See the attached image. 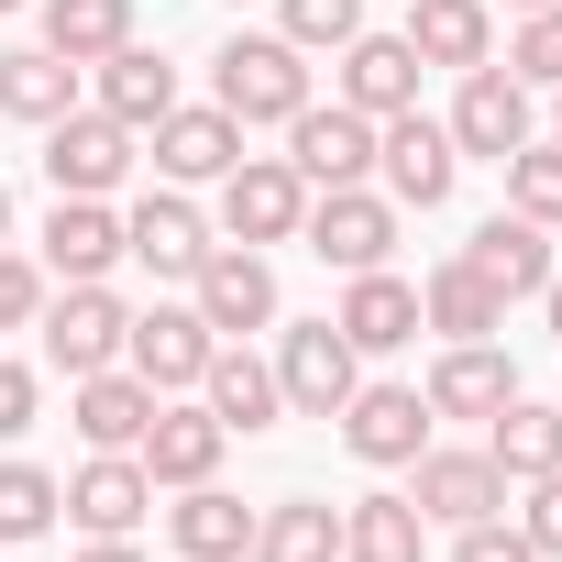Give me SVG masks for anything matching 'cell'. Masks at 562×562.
Wrapping results in <instances>:
<instances>
[{"mask_svg":"<svg viewBox=\"0 0 562 562\" xmlns=\"http://www.w3.org/2000/svg\"><path fill=\"white\" fill-rule=\"evenodd\" d=\"M430 419H496L507 397H518V364L496 353V342H441V364H430Z\"/></svg>","mask_w":562,"mask_h":562,"instance_id":"7402d4cb","label":"cell"},{"mask_svg":"<svg viewBox=\"0 0 562 562\" xmlns=\"http://www.w3.org/2000/svg\"><path fill=\"white\" fill-rule=\"evenodd\" d=\"M551 100H562V89H551ZM551 144H562V122H551Z\"/></svg>","mask_w":562,"mask_h":562,"instance_id":"bcb514c9","label":"cell"},{"mask_svg":"<svg viewBox=\"0 0 562 562\" xmlns=\"http://www.w3.org/2000/svg\"><path fill=\"white\" fill-rule=\"evenodd\" d=\"M67 419H78L89 452H133L144 419H155V386H144L133 364H100V375H78V408H67Z\"/></svg>","mask_w":562,"mask_h":562,"instance_id":"83f0119b","label":"cell"},{"mask_svg":"<svg viewBox=\"0 0 562 562\" xmlns=\"http://www.w3.org/2000/svg\"><path fill=\"white\" fill-rule=\"evenodd\" d=\"M485 452H496V474H507V485L562 474V397H507V408L485 419Z\"/></svg>","mask_w":562,"mask_h":562,"instance_id":"f1b7e54d","label":"cell"},{"mask_svg":"<svg viewBox=\"0 0 562 562\" xmlns=\"http://www.w3.org/2000/svg\"><path fill=\"white\" fill-rule=\"evenodd\" d=\"M276 34H288L299 56H342L364 34V0H276Z\"/></svg>","mask_w":562,"mask_h":562,"instance_id":"e575fe53","label":"cell"},{"mask_svg":"<svg viewBox=\"0 0 562 562\" xmlns=\"http://www.w3.org/2000/svg\"><path fill=\"white\" fill-rule=\"evenodd\" d=\"M299 221H310V177L288 166V155H243L232 177H221V210H210V232L221 243H299Z\"/></svg>","mask_w":562,"mask_h":562,"instance_id":"7a4b0ae2","label":"cell"},{"mask_svg":"<svg viewBox=\"0 0 562 562\" xmlns=\"http://www.w3.org/2000/svg\"><path fill=\"white\" fill-rule=\"evenodd\" d=\"M452 562H540V551L518 518H474V529H452Z\"/></svg>","mask_w":562,"mask_h":562,"instance_id":"f35d334b","label":"cell"},{"mask_svg":"<svg viewBox=\"0 0 562 562\" xmlns=\"http://www.w3.org/2000/svg\"><path fill=\"white\" fill-rule=\"evenodd\" d=\"M210 353H221V331H210L199 310H133V331H122V364H133L155 397H188V386L210 375Z\"/></svg>","mask_w":562,"mask_h":562,"instance_id":"9a60e30c","label":"cell"},{"mask_svg":"<svg viewBox=\"0 0 562 562\" xmlns=\"http://www.w3.org/2000/svg\"><path fill=\"white\" fill-rule=\"evenodd\" d=\"M496 177H507V210H529L540 232H562V144H518Z\"/></svg>","mask_w":562,"mask_h":562,"instance_id":"d590c367","label":"cell"},{"mask_svg":"<svg viewBox=\"0 0 562 562\" xmlns=\"http://www.w3.org/2000/svg\"><path fill=\"white\" fill-rule=\"evenodd\" d=\"M166 540H177V562H243V551H254V507H243L221 474H210V485H177Z\"/></svg>","mask_w":562,"mask_h":562,"instance_id":"603a6c76","label":"cell"},{"mask_svg":"<svg viewBox=\"0 0 562 562\" xmlns=\"http://www.w3.org/2000/svg\"><path fill=\"white\" fill-rule=\"evenodd\" d=\"M408 507L430 518V529H474V518H507V474H496V452L474 441V452H419L408 463Z\"/></svg>","mask_w":562,"mask_h":562,"instance_id":"9c48e42d","label":"cell"},{"mask_svg":"<svg viewBox=\"0 0 562 562\" xmlns=\"http://www.w3.org/2000/svg\"><path fill=\"white\" fill-rule=\"evenodd\" d=\"M452 155H474V166H507L518 144H540V111H529V78H507L496 56L485 67H463V89H452Z\"/></svg>","mask_w":562,"mask_h":562,"instance_id":"3957f363","label":"cell"},{"mask_svg":"<svg viewBox=\"0 0 562 562\" xmlns=\"http://www.w3.org/2000/svg\"><path fill=\"white\" fill-rule=\"evenodd\" d=\"M540 321H551V342H562V265H551V288H540Z\"/></svg>","mask_w":562,"mask_h":562,"instance_id":"b9f144b4","label":"cell"},{"mask_svg":"<svg viewBox=\"0 0 562 562\" xmlns=\"http://www.w3.org/2000/svg\"><path fill=\"white\" fill-rule=\"evenodd\" d=\"M45 276H67V288H89V276H111L122 265V210L111 199H56L45 210V254H34Z\"/></svg>","mask_w":562,"mask_h":562,"instance_id":"44dd1931","label":"cell"},{"mask_svg":"<svg viewBox=\"0 0 562 562\" xmlns=\"http://www.w3.org/2000/svg\"><path fill=\"white\" fill-rule=\"evenodd\" d=\"M288 166L310 177V199H321V188H375V122L342 111V100H331V111L310 100V111L288 122Z\"/></svg>","mask_w":562,"mask_h":562,"instance_id":"7c38bea8","label":"cell"},{"mask_svg":"<svg viewBox=\"0 0 562 562\" xmlns=\"http://www.w3.org/2000/svg\"><path fill=\"white\" fill-rule=\"evenodd\" d=\"M342 562H430V518L375 485V496L342 507Z\"/></svg>","mask_w":562,"mask_h":562,"instance_id":"1f68e13d","label":"cell"},{"mask_svg":"<svg viewBox=\"0 0 562 562\" xmlns=\"http://www.w3.org/2000/svg\"><path fill=\"white\" fill-rule=\"evenodd\" d=\"M0 243H12V188H0Z\"/></svg>","mask_w":562,"mask_h":562,"instance_id":"ee69618b","label":"cell"},{"mask_svg":"<svg viewBox=\"0 0 562 562\" xmlns=\"http://www.w3.org/2000/svg\"><path fill=\"white\" fill-rule=\"evenodd\" d=\"M299 243H310L321 265L364 276V265H386V254H397V199H386V188H321V199H310V221H299Z\"/></svg>","mask_w":562,"mask_h":562,"instance_id":"52a82bcc","label":"cell"},{"mask_svg":"<svg viewBox=\"0 0 562 562\" xmlns=\"http://www.w3.org/2000/svg\"><path fill=\"white\" fill-rule=\"evenodd\" d=\"M199 408H210L221 430H243V441L288 419V397H276V364H265V353H243V342H221V353H210V375H199Z\"/></svg>","mask_w":562,"mask_h":562,"instance_id":"d4e9b609","label":"cell"},{"mask_svg":"<svg viewBox=\"0 0 562 562\" xmlns=\"http://www.w3.org/2000/svg\"><path fill=\"white\" fill-rule=\"evenodd\" d=\"M463 265L485 276V288H496L507 310H518V299H540V288H551V232H540L529 210H496V221H474Z\"/></svg>","mask_w":562,"mask_h":562,"instance_id":"d6986e66","label":"cell"},{"mask_svg":"<svg viewBox=\"0 0 562 562\" xmlns=\"http://www.w3.org/2000/svg\"><path fill=\"white\" fill-rule=\"evenodd\" d=\"M34 408H45V375L0 353V441H23V430H34Z\"/></svg>","mask_w":562,"mask_h":562,"instance_id":"60d3db41","label":"cell"},{"mask_svg":"<svg viewBox=\"0 0 562 562\" xmlns=\"http://www.w3.org/2000/svg\"><path fill=\"white\" fill-rule=\"evenodd\" d=\"M144 144H155V177H166V188H221V177L243 166V122H232L221 100H210V111H188V100H177Z\"/></svg>","mask_w":562,"mask_h":562,"instance_id":"ac0fdd59","label":"cell"},{"mask_svg":"<svg viewBox=\"0 0 562 562\" xmlns=\"http://www.w3.org/2000/svg\"><path fill=\"white\" fill-rule=\"evenodd\" d=\"M518 529H529V551H540V562H562V474H529V507H518Z\"/></svg>","mask_w":562,"mask_h":562,"instance_id":"ab89813d","label":"cell"},{"mask_svg":"<svg viewBox=\"0 0 562 562\" xmlns=\"http://www.w3.org/2000/svg\"><path fill=\"white\" fill-rule=\"evenodd\" d=\"M331 331L353 342V353H408L419 342V288L397 265H364L353 288H342V310H331Z\"/></svg>","mask_w":562,"mask_h":562,"instance_id":"ffe728a7","label":"cell"},{"mask_svg":"<svg viewBox=\"0 0 562 562\" xmlns=\"http://www.w3.org/2000/svg\"><path fill=\"white\" fill-rule=\"evenodd\" d=\"M364 386V353L331 321H276V397L299 419H342V397Z\"/></svg>","mask_w":562,"mask_h":562,"instance_id":"277c9868","label":"cell"},{"mask_svg":"<svg viewBox=\"0 0 562 562\" xmlns=\"http://www.w3.org/2000/svg\"><path fill=\"white\" fill-rule=\"evenodd\" d=\"M419 331H441V342H496V331H507V299L485 288L463 254H441V265L419 276Z\"/></svg>","mask_w":562,"mask_h":562,"instance_id":"cb8c5ba5","label":"cell"},{"mask_svg":"<svg viewBox=\"0 0 562 562\" xmlns=\"http://www.w3.org/2000/svg\"><path fill=\"white\" fill-rule=\"evenodd\" d=\"M34 331H45V364L78 386V375L122 364V331H133V310L111 299V276H89V288H67V299H45V310H34Z\"/></svg>","mask_w":562,"mask_h":562,"instance_id":"5b68a950","label":"cell"},{"mask_svg":"<svg viewBox=\"0 0 562 562\" xmlns=\"http://www.w3.org/2000/svg\"><path fill=\"white\" fill-rule=\"evenodd\" d=\"M452 177H463V155H452V133H441L430 111L375 122V188H386L397 210H441V199H452Z\"/></svg>","mask_w":562,"mask_h":562,"instance_id":"8992f818","label":"cell"},{"mask_svg":"<svg viewBox=\"0 0 562 562\" xmlns=\"http://www.w3.org/2000/svg\"><path fill=\"white\" fill-rule=\"evenodd\" d=\"M100 111H111V122L144 144V133L177 111V67H166L144 34H133V45H111V56H100Z\"/></svg>","mask_w":562,"mask_h":562,"instance_id":"484cf974","label":"cell"},{"mask_svg":"<svg viewBox=\"0 0 562 562\" xmlns=\"http://www.w3.org/2000/svg\"><path fill=\"white\" fill-rule=\"evenodd\" d=\"M408 45H419V67H485L496 56V0H408V23H397Z\"/></svg>","mask_w":562,"mask_h":562,"instance_id":"4316f807","label":"cell"},{"mask_svg":"<svg viewBox=\"0 0 562 562\" xmlns=\"http://www.w3.org/2000/svg\"><path fill=\"white\" fill-rule=\"evenodd\" d=\"M45 529H56V474L12 452V463H0V551H12V540H45Z\"/></svg>","mask_w":562,"mask_h":562,"instance_id":"836d02e7","label":"cell"},{"mask_svg":"<svg viewBox=\"0 0 562 562\" xmlns=\"http://www.w3.org/2000/svg\"><path fill=\"white\" fill-rule=\"evenodd\" d=\"M56 507H67L89 540H133V529L155 518V474H144V452H89V463L56 485Z\"/></svg>","mask_w":562,"mask_h":562,"instance_id":"8fae6325","label":"cell"},{"mask_svg":"<svg viewBox=\"0 0 562 562\" xmlns=\"http://www.w3.org/2000/svg\"><path fill=\"white\" fill-rule=\"evenodd\" d=\"M507 78H529V89H562V0H551V12H518Z\"/></svg>","mask_w":562,"mask_h":562,"instance_id":"8d00e7d4","label":"cell"},{"mask_svg":"<svg viewBox=\"0 0 562 562\" xmlns=\"http://www.w3.org/2000/svg\"><path fill=\"white\" fill-rule=\"evenodd\" d=\"M507 12H551V0H507Z\"/></svg>","mask_w":562,"mask_h":562,"instance_id":"f6af8a7d","label":"cell"},{"mask_svg":"<svg viewBox=\"0 0 562 562\" xmlns=\"http://www.w3.org/2000/svg\"><path fill=\"white\" fill-rule=\"evenodd\" d=\"M34 310H45V265L0 243V331H34Z\"/></svg>","mask_w":562,"mask_h":562,"instance_id":"74e56055","label":"cell"},{"mask_svg":"<svg viewBox=\"0 0 562 562\" xmlns=\"http://www.w3.org/2000/svg\"><path fill=\"white\" fill-rule=\"evenodd\" d=\"M243 562H342V507H321V496L254 507V551Z\"/></svg>","mask_w":562,"mask_h":562,"instance_id":"4dcf8cb0","label":"cell"},{"mask_svg":"<svg viewBox=\"0 0 562 562\" xmlns=\"http://www.w3.org/2000/svg\"><path fill=\"white\" fill-rule=\"evenodd\" d=\"M144 474H155V496H177V485H210L221 474V452H232V430L199 408V397H155V419H144Z\"/></svg>","mask_w":562,"mask_h":562,"instance_id":"2e32d148","label":"cell"},{"mask_svg":"<svg viewBox=\"0 0 562 562\" xmlns=\"http://www.w3.org/2000/svg\"><path fill=\"white\" fill-rule=\"evenodd\" d=\"M210 100L254 133V122H299L310 111V56L288 45V34H232L221 56H210Z\"/></svg>","mask_w":562,"mask_h":562,"instance_id":"6da1fadb","label":"cell"},{"mask_svg":"<svg viewBox=\"0 0 562 562\" xmlns=\"http://www.w3.org/2000/svg\"><path fill=\"white\" fill-rule=\"evenodd\" d=\"M78 111V67L56 56V45H12V56H0V122H67Z\"/></svg>","mask_w":562,"mask_h":562,"instance_id":"f546056e","label":"cell"},{"mask_svg":"<svg viewBox=\"0 0 562 562\" xmlns=\"http://www.w3.org/2000/svg\"><path fill=\"white\" fill-rule=\"evenodd\" d=\"M331 100H342V111H364V122L419 111V45H408V34H353V45H342V67H331Z\"/></svg>","mask_w":562,"mask_h":562,"instance_id":"e0dca14e","label":"cell"},{"mask_svg":"<svg viewBox=\"0 0 562 562\" xmlns=\"http://www.w3.org/2000/svg\"><path fill=\"white\" fill-rule=\"evenodd\" d=\"M188 310L232 342V331H276V265L254 243H210L199 276H188Z\"/></svg>","mask_w":562,"mask_h":562,"instance_id":"30bf717a","label":"cell"},{"mask_svg":"<svg viewBox=\"0 0 562 562\" xmlns=\"http://www.w3.org/2000/svg\"><path fill=\"white\" fill-rule=\"evenodd\" d=\"M210 243H221V232H210V210H199L188 188H155V199L122 210V265H144V276H199Z\"/></svg>","mask_w":562,"mask_h":562,"instance_id":"5bb4252c","label":"cell"},{"mask_svg":"<svg viewBox=\"0 0 562 562\" xmlns=\"http://www.w3.org/2000/svg\"><path fill=\"white\" fill-rule=\"evenodd\" d=\"M45 45L67 67H100L111 45H133V0H45Z\"/></svg>","mask_w":562,"mask_h":562,"instance_id":"d6a6232c","label":"cell"},{"mask_svg":"<svg viewBox=\"0 0 562 562\" xmlns=\"http://www.w3.org/2000/svg\"><path fill=\"white\" fill-rule=\"evenodd\" d=\"M78 562H144V551H133V540H89Z\"/></svg>","mask_w":562,"mask_h":562,"instance_id":"7bdbcfd3","label":"cell"},{"mask_svg":"<svg viewBox=\"0 0 562 562\" xmlns=\"http://www.w3.org/2000/svg\"><path fill=\"white\" fill-rule=\"evenodd\" d=\"M430 430H441V419H430V397H419V386H397V375L342 397V441H353V463H375V474H408V463L430 452Z\"/></svg>","mask_w":562,"mask_h":562,"instance_id":"ba28073f","label":"cell"},{"mask_svg":"<svg viewBox=\"0 0 562 562\" xmlns=\"http://www.w3.org/2000/svg\"><path fill=\"white\" fill-rule=\"evenodd\" d=\"M0 12H23V0H0Z\"/></svg>","mask_w":562,"mask_h":562,"instance_id":"7dc6e473","label":"cell"},{"mask_svg":"<svg viewBox=\"0 0 562 562\" xmlns=\"http://www.w3.org/2000/svg\"><path fill=\"white\" fill-rule=\"evenodd\" d=\"M45 177H56V199H111L133 177V133L111 111H67V122H45Z\"/></svg>","mask_w":562,"mask_h":562,"instance_id":"4fadbf2b","label":"cell"}]
</instances>
